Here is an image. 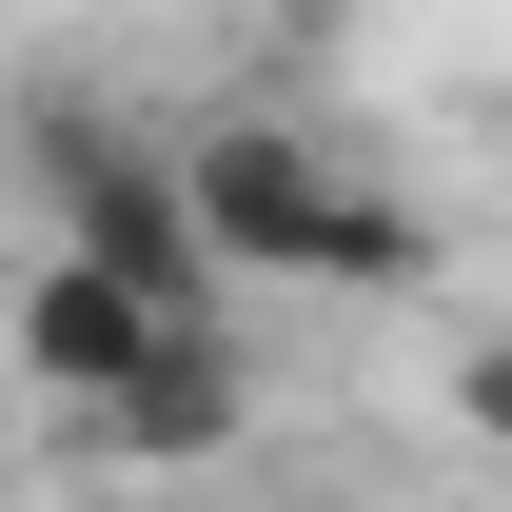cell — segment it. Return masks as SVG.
<instances>
[{"label":"cell","instance_id":"6da1fadb","mask_svg":"<svg viewBox=\"0 0 512 512\" xmlns=\"http://www.w3.org/2000/svg\"><path fill=\"white\" fill-rule=\"evenodd\" d=\"M20 178H40V256L138 276L178 335L237 316V276H217V237H197V158H178V138H138L119 99H40V119H20Z\"/></svg>","mask_w":512,"mask_h":512},{"label":"cell","instance_id":"7a4b0ae2","mask_svg":"<svg viewBox=\"0 0 512 512\" xmlns=\"http://www.w3.org/2000/svg\"><path fill=\"white\" fill-rule=\"evenodd\" d=\"M178 158H197V237H217V276H296V296H316L335 217H355V158H335L316 119H197Z\"/></svg>","mask_w":512,"mask_h":512},{"label":"cell","instance_id":"3957f363","mask_svg":"<svg viewBox=\"0 0 512 512\" xmlns=\"http://www.w3.org/2000/svg\"><path fill=\"white\" fill-rule=\"evenodd\" d=\"M158 355H178V316H158L138 276H99V256H20V375L60 394L79 434H99V414H119Z\"/></svg>","mask_w":512,"mask_h":512},{"label":"cell","instance_id":"277c9868","mask_svg":"<svg viewBox=\"0 0 512 512\" xmlns=\"http://www.w3.org/2000/svg\"><path fill=\"white\" fill-rule=\"evenodd\" d=\"M237 434H256V355H237V316H217V335H178V355H158L79 453H99V473H217Z\"/></svg>","mask_w":512,"mask_h":512},{"label":"cell","instance_id":"5b68a950","mask_svg":"<svg viewBox=\"0 0 512 512\" xmlns=\"http://www.w3.org/2000/svg\"><path fill=\"white\" fill-rule=\"evenodd\" d=\"M434 197H394V178H355V217H335V256H316V296H434Z\"/></svg>","mask_w":512,"mask_h":512},{"label":"cell","instance_id":"8992f818","mask_svg":"<svg viewBox=\"0 0 512 512\" xmlns=\"http://www.w3.org/2000/svg\"><path fill=\"white\" fill-rule=\"evenodd\" d=\"M453 434L512 453V335H453Z\"/></svg>","mask_w":512,"mask_h":512}]
</instances>
